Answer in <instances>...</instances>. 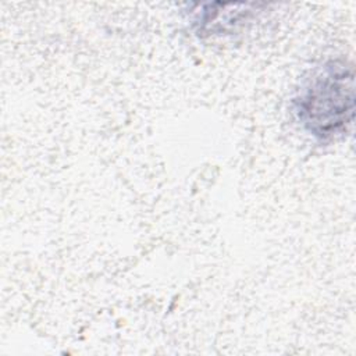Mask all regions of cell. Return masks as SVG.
I'll return each instance as SVG.
<instances>
[{"instance_id": "6da1fadb", "label": "cell", "mask_w": 356, "mask_h": 356, "mask_svg": "<svg viewBox=\"0 0 356 356\" xmlns=\"http://www.w3.org/2000/svg\"><path fill=\"white\" fill-rule=\"evenodd\" d=\"M302 128L320 140L345 135L355 117V72L342 58L317 67L293 97Z\"/></svg>"}]
</instances>
